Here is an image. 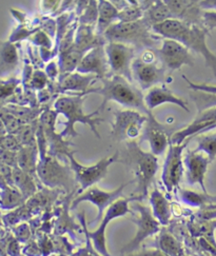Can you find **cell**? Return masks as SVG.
<instances>
[{
  "label": "cell",
  "instance_id": "obj_1",
  "mask_svg": "<svg viewBox=\"0 0 216 256\" xmlns=\"http://www.w3.org/2000/svg\"><path fill=\"white\" fill-rule=\"evenodd\" d=\"M152 30L162 38L172 39L184 46L190 52L202 55L206 66L210 68L216 76V55L211 52L207 46V36L209 35L207 28L186 24L176 19H169L155 26Z\"/></svg>",
  "mask_w": 216,
  "mask_h": 256
},
{
  "label": "cell",
  "instance_id": "obj_2",
  "mask_svg": "<svg viewBox=\"0 0 216 256\" xmlns=\"http://www.w3.org/2000/svg\"><path fill=\"white\" fill-rule=\"evenodd\" d=\"M102 88H92L88 93L100 94L102 96V102L98 110L104 111L106 104L109 102H114L126 109L138 111L144 115H148V111L144 104V95L142 90L136 88L132 82H128L126 78L118 75H110L102 80Z\"/></svg>",
  "mask_w": 216,
  "mask_h": 256
},
{
  "label": "cell",
  "instance_id": "obj_3",
  "mask_svg": "<svg viewBox=\"0 0 216 256\" xmlns=\"http://www.w3.org/2000/svg\"><path fill=\"white\" fill-rule=\"evenodd\" d=\"M86 97L88 96L75 94H66L56 97L53 110L58 115L62 114L66 118L64 128L60 132L64 138H73V137L78 136V133L75 130V124L77 122L88 126L98 140L102 138L97 126L100 124L104 120L100 117H97V115L100 113L98 109L90 114L84 112V106Z\"/></svg>",
  "mask_w": 216,
  "mask_h": 256
},
{
  "label": "cell",
  "instance_id": "obj_4",
  "mask_svg": "<svg viewBox=\"0 0 216 256\" xmlns=\"http://www.w3.org/2000/svg\"><path fill=\"white\" fill-rule=\"evenodd\" d=\"M126 146L124 162L132 169L137 182L134 196L144 200L149 194L150 186L158 170V158L153 153L142 150L136 140L126 142Z\"/></svg>",
  "mask_w": 216,
  "mask_h": 256
},
{
  "label": "cell",
  "instance_id": "obj_5",
  "mask_svg": "<svg viewBox=\"0 0 216 256\" xmlns=\"http://www.w3.org/2000/svg\"><path fill=\"white\" fill-rule=\"evenodd\" d=\"M106 42H120L138 48H154L162 38L153 32L144 20L135 22H115L104 34Z\"/></svg>",
  "mask_w": 216,
  "mask_h": 256
},
{
  "label": "cell",
  "instance_id": "obj_6",
  "mask_svg": "<svg viewBox=\"0 0 216 256\" xmlns=\"http://www.w3.org/2000/svg\"><path fill=\"white\" fill-rule=\"evenodd\" d=\"M37 177L48 189H64L70 194H73L76 190L77 182L71 166L62 164L60 158L53 155L48 154L42 158H39Z\"/></svg>",
  "mask_w": 216,
  "mask_h": 256
},
{
  "label": "cell",
  "instance_id": "obj_7",
  "mask_svg": "<svg viewBox=\"0 0 216 256\" xmlns=\"http://www.w3.org/2000/svg\"><path fill=\"white\" fill-rule=\"evenodd\" d=\"M142 202V200L137 196H131V198H122L118 200H116L113 204H111L109 208L104 212L100 224L98 226V228L95 231H89L86 227V216L84 212H82L80 214V218L82 224L84 231L89 236L91 242H93V246L95 250L102 254V256H111L109 254V251L106 249V229L113 220L122 218V216L126 215L128 213H131L130 209V202Z\"/></svg>",
  "mask_w": 216,
  "mask_h": 256
},
{
  "label": "cell",
  "instance_id": "obj_8",
  "mask_svg": "<svg viewBox=\"0 0 216 256\" xmlns=\"http://www.w3.org/2000/svg\"><path fill=\"white\" fill-rule=\"evenodd\" d=\"M113 115L111 136L115 142H126L142 137L148 116L130 109L114 111Z\"/></svg>",
  "mask_w": 216,
  "mask_h": 256
},
{
  "label": "cell",
  "instance_id": "obj_9",
  "mask_svg": "<svg viewBox=\"0 0 216 256\" xmlns=\"http://www.w3.org/2000/svg\"><path fill=\"white\" fill-rule=\"evenodd\" d=\"M70 162L71 169L75 175V180L77 184H80V190H86L95 186L98 182L104 180L109 171L110 166L116 162H120V153L115 152L113 155L106 156L96 164L91 166L82 164L77 162L74 154H71L68 157Z\"/></svg>",
  "mask_w": 216,
  "mask_h": 256
},
{
  "label": "cell",
  "instance_id": "obj_10",
  "mask_svg": "<svg viewBox=\"0 0 216 256\" xmlns=\"http://www.w3.org/2000/svg\"><path fill=\"white\" fill-rule=\"evenodd\" d=\"M133 204V211H135L137 215L131 212L133 215L132 222L137 226V232L134 238L122 248V253L124 255L134 253V251L140 247L142 242L144 240L160 232L162 226L158 220L154 218L152 210L149 206L142 204L140 202H134Z\"/></svg>",
  "mask_w": 216,
  "mask_h": 256
},
{
  "label": "cell",
  "instance_id": "obj_11",
  "mask_svg": "<svg viewBox=\"0 0 216 256\" xmlns=\"http://www.w3.org/2000/svg\"><path fill=\"white\" fill-rule=\"evenodd\" d=\"M58 114L50 108L42 112L39 117V124H40L44 136L48 142V154L53 155L57 158L62 160V157L68 158L71 154H75L76 151L72 149L74 146L70 140H66L62 136L60 133L56 132V120Z\"/></svg>",
  "mask_w": 216,
  "mask_h": 256
},
{
  "label": "cell",
  "instance_id": "obj_12",
  "mask_svg": "<svg viewBox=\"0 0 216 256\" xmlns=\"http://www.w3.org/2000/svg\"><path fill=\"white\" fill-rule=\"evenodd\" d=\"M104 51L109 64L111 75L122 76L128 82H133L132 64L136 58V48L120 42H106Z\"/></svg>",
  "mask_w": 216,
  "mask_h": 256
},
{
  "label": "cell",
  "instance_id": "obj_13",
  "mask_svg": "<svg viewBox=\"0 0 216 256\" xmlns=\"http://www.w3.org/2000/svg\"><path fill=\"white\" fill-rule=\"evenodd\" d=\"M132 182H133V180L122 184L118 186V188L113 190V191H104L100 188H97V186H91V188L84 191L82 194L76 196L70 206V209L73 210V209L77 208V206L80 204H82L84 202H91L92 204L97 206V210H98L97 216L94 220V224H96L100 220V218H102L104 212L111 204H113L116 200L122 198V192L126 189V186H129Z\"/></svg>",
  "mask_w": 216,
  "mask_h": 256
},
{
  "label": "cell",
  "instance_id": "obj_14",
  "mask_svg": "<svg viewBox=\"0 0 216 256\" xmlns=\"http://www.w3.org/2000/svg\"><path fill=\"white\" fill-rule=\"evenodd\" d=\"M190 140H186L182 144H170L168 148V153H166L162 168V180L166 191L170 193L178 188L182 178L184 172V152Z\"/></svg>",
  "mask_w": 216,
  "mask_h": 256
},
{
  "label": "cell",
  "instance_id": "obj_15",
  "mask_svg": "<svg viewBox=\"0 0 216 256\" xmlns=\"http://www.w3.org/2000/svg\"><path fill=\"white\" fill-rule=\"evenodd\" d=\"M157 52H158L162 64L169 73L180 70L184 66L193 68L195 64L194 58L188 48L172 39L162 38L160 48Z\"/></svg>",
  "mask_w": 216,
  "mask_h": 256
},
{
  "label": "cell",
  "instance_id": "obj_16",
  "mask_svg": "<svg viewBox=\"0 0 216 256\" xmlns=\"http://www.w3.org/2000/svg\"><path fill=\"white\" fill-rule=\"evenodd\" d=\"M132 76L142 91L150 90L151 88L164 84L168 80L166 71L162 62L148 64L136 56L132 64Z\"/></svg>",
  "mask_w": 216,
  "mask_h": 256
},
{
  "label": "cell",
  "instance_id": "obj_17",
  "mask_svg": "<svg viewBox=\"0 0 216 256\" xmlns=\"http://www.w3.org/2000/svg\"><path fill=\"white\" fill-rule=\"evenodd\" d=\"M98 80L97 76L78 73H68L60 75L56 82H50L48 88L53 91L55 96L66 95L71 92L75 95L88 96V93L93 88V84Z\"/></svg>",
  "mask_w": 216,
  "mask_h": 256
},
{
  "label": "cell",
  "instance_id": "obj_18",
  "mask_svg": "<svg viewBox=\"0 0 216 256\" xmlns=\"http://www.w3.org/2000/svg\"><path fill=\"white\" fill-rule=\"evenodd\" d=\"M216 129V108L198 112L194 120L171 136V144H182L192 137Z\"/></svg>",
  "mask_w": 216,
  "mask_h": 256
},
{
  "label": "cell",
  "instance_id": "obj_19",
  "mask_svg": "<svg viewBox=\"0 0 216 256\" xmlns=\"http://www.w3.org/2000/svg\"><path fill=\"white\" fill-rule=\"evenodd\" d=\"M146 116L148 120L144 126L142 140L149 142L151 153L155 156H160L171 144V136L168 134V128L157 120L151 111Z\"/></svg>",
  "mask_w": 216,
  "mask_h": 256
},
{
  "label": "cell",
  "instance_id": "obj_20",
  "mask_svg": "<svg viewBox=\"0 0 216 256\" xmlns=\"http://www.w3.org/2000/svg\"><path fill=\"white\" fill-rule=\"evenodd\" d=\"M211 164L209 157L204 152L188 150L184 155L186 178L189 184H200L204 194H207L204 186V177Z\"/></svg>",
  "mask_w": 216,
  "mask_h": 256
},
{
  "label": "cell",
  "instance_id": "obj_21",
  "mask_svg": "<svg viewBox=\"0 0 216 256\" xmlns=\"http://www.w3.org/2000/svg\"><path fill=\"white\" fill-rule=\"evenodd\" d=\"M173 19L191 26H204V10L196 0H166ZM206 28V26H204Z\"/></svg>",
  "mask_w": 216,
  "mask_h": 256
},
{
  "label": "cell",
  "instance_id": "obj_22",
  "mask_svg": "<svg viewBox=\"0 0 216 256\" xmlns=\"http://www.w3.org/2000/svg\"><path fill=\"white\" fill-rule=\"evenodd\" d=\"M76 71L82 74L95 75L100 80L109 77L110 68L109 64H108L104 46L94 48L89 52H86Z\"/></svg>",
  "mask_w": 216,
  "mask_h": 256
},
{
  "label": "cell",
  "instance_id": "obj_23",
  "mask_svg": "<svg viewBox=\"0 0 216 256\" xmlns=\"http://www.w3.org/2000/svg\"><path fill=\"white\" fill-rule=\"evenodd\" d=\"M144 104L148 111H153L157 106L164 104H172L180 106V109L186 112H190L188 106V102L184 98L176 95L171 91L168 86L164 84H160L151 88L150 90L144 95Z\"/></svg>",
  "mask_w": 216,
  "mask_h": 256
},
{
  "label": "cell",
  "instance_id": "obj_24",
  "mask_svg": "<svg viewBox=\"0 0 216 256\" xmlns=\"http://www.w3.org/2000/svg\"><path fill=\"white\" fill-rule=\"evenodd\" d=\"M106 44V38L96 33L95 26L78 24L77 31L75 34V46L80 52L86 54L94 48Z\"/></svg>",
  "mask_w": 216,
  "mask_h": 256
},
{
  "label": "cell",
  "instance_id": "obj_25",
  "mask_svg": "<svg viewBox=\"0 0 216 256\" xmlns=\"http://www.w3.org/2000/svg\"><path fill=\"white\" fill-rule=\"evenodd\" d=\"M118 14V8L112 4V2H108V0L98 2V20L96 24V33L104 36L106 30L117 22Z\"/></svg>",
  "mask_w": 216,
  "mask_h": 256
},
{
  "label": "cell",
  "instance_id": "obj_26",
  "mask_svg": "<svg viewBox=\"0 0 216 256\" xmlns=\"http://www.w3.org/2000/svg\"><path fill=\"white\" fill-rule=\"evenodd\" d=\"M19 64L18 46L8 42H0V78L13 72Z\"/></svg>",
  "mask_w": 216,
  "mask_h": 256
},
{
  "label": "cell",
  "instance_id": "obj_27",
  "mask_svg": "<svg viewBox=\"0 0 216 256\" xmlns=\"http://www.w3.org/2000/svg\"><path fill=\"white\" fill-rule=\"evenodd\" d=\"M150 202L154 218L162 226H166L171 220V206L166 196L157 188L150 195Z\"/></svg>",
  "mask_w": 216,
  "mask_h": 256
},
{
  "label": "cell",
  "instance_id": "obj_28",
  "mask_svg": "<svg viewBox=\"0 0 216 256\" xmlns=\"http://www.w3.org/2000/svg\"><path fill=\"white\" fill-rule=\"evenodd\" d=\"M39 162V151L37 146H22L17 152V166L19 169L37 177V166Z\"/></svg>",
  "mask_w": 216,
  "mask_h": 256
},
{
  "label": "cell",
  "instance_id": "obj_29",
  "mask_svg": "<svg viewBox=\"0 0 216 256\" xmlns=\"http://www.w3.org/2000/svg\"><path fill=\"white\" fill-rule=\"evenodd\" d=\"M169 19H173L172 14L168 6L162 0L153 2L151 6L146 10L142 17L144 22L152 28L155 26H158L166 20H169Z\"/></svg>",
  "mask_w": 216,
  "mask_h": 256
},
{
  "label": "cell",
  "instance_id": "obj_30",
  "mask_svg": "<svg viewBox=\"0 0 216 256\" xmlns=\"http://www.w3.org/2000/svg\"><path fill=\"white\" fill-rule=\"evenodd\" d=\"M35 180L36 177L19 169L18 166L13 169V186L22 194L26 200L31 198L37 193V184Z\"/></svg>",
  "mask_w": 216,
  "mask_h": 256
},
{
  "label": "cell",
  "instance_id": "obj_31",
  "mask_svg": "<svg viewBox=\"0 0 216 256\" xmlns=\"http://www.w3.org/2000/svg\"><path fill=\"white\" fill-rule=\"evenodd\" d=\"M75 13L78 24L95 26L98 20V2H76Z\"/></svg>",
  "mask_w": 216,
  "mask_h": 256
},
{
  "label": "cell",
  "instance_id": "obj_32",
  "mask_svg": "<svg viewBox=\"0 0 216 256\" xmlns=\"http://www.w3.org/2000/svg\"><path fill=\"white\" fill-rule=\"evenodd\" d=\"M84 55V54L78 50L76 46H73L70 50L58 54L57 62L58 66H60V75L75 72L78 66H80Z\"/></svg>",
  "mask_w": 216,
  "mask_h": 256
},
{
  "label": "cell",
  "instance_id": "obj_33",
  "mask_svg": "<svg viewBox=\"0 0 216 256\" xmlns=\"http://www.w3.org/2000/svg\"><path fill=\"white\" fill-rule=\"evenodd\" d=\"M6 111L17 117L24 124H31L35 120H38L39 117L46 108L42 106H16V104H6L4 106Z\"/></svg>",
  "mask_w": 216,
  "mask_h": 256
},
{
  "label": "cell",
  "instance_id": "obj_34",
  "mask_svg": "<svg viewBox=\"0 0 216 256\" xmlns=\"http://www.w3.org/2000/svg\"><path fill=\"white\" fill-rule=\"evenodd\" d=\"M157 249L168 256H184V250L182 244L170 232L162 230L157 238Z\"/></svg>",
  "mask_w": 216,
  "mask_h": 256
},
{
  "label": "cell",
  "instance_id": "obj_35",
  "mask_svg": "<svg viewBox=\"0 0 216 256\" xmlns=\"http://www.w3.org/2000/svg\"><path fill=\"white\" fill-rule=\"evenodd\" d=\"M194 137L198 142V148L195 150L204 152L213 162L216 158V129Z\"/></svg>",
  "mask_w": 216,
  "mask_h": 256
},
{
  "label": "cell",
  "instance_id": "obj_36",
  "mask_svg": "<svg viewBox=\"0 0 216 256\" xmlns=\"http://www.w3.org/2000/svg\"><path fill=\"white\" fill-rule=\"evenodd\" d=\"M26 200L18 189L12 186H6L2 193V206L4 209L19 208L24 204Z\"/></svg>",
  "mask_w": 216,
  "mask_h": 256
},
{
  "label": "cell",
  "instance_id": "obj_37",
  "mask_svg": "<svg viewBox=\"0 0 216 256\" xmlns=\"http://www.w3.org/2000/svg\"><path fill=\"white\" fill-rule=\"evenodd\" d=\"M39 126V120H35L31 124H24L20 130H19L15 136L17 137V140L20 142L22 146H37L36 144V133L37 129Z\"/></svg>",
  "mask_w": 216,
  "mask_h": 256
},
{
  "label": "cell",
  "instance_id": "obj_38",
  "mask_svg": "<svg viewBox=\"0 0 216 256\" xmlns=\"http://www.w3.org/2000/svg\"><path fill=\"white\" fill-rule=\"evenodd\" d=\"M190 96L198 112L211 109V108H216V94L192 91L190 93Z\"/></svg>",
  "mask_w": 216,
  "mask_h": 256
},
{
  "label": "cell",
  "instance_id": "obj_39",
  "mask_svg": "<svg viewBox=\"0 0 216 256\" xmlns=\"http://www.w3.org/2000/svg\"><path fill=\"white\" fill-rule=\"evenodd\" d=\"M0 120L4 122L6 129L8 131V134H12V135H15L24 126V124L19 120L17 117H15L13 114L6 111L4 108H2V109H0Z\"/></svg>",
  "mask_w": 216,
  "mask_h": 256
},
{
  "label": "cell",
  "instance_id": "obj_40",
  "mask_svg": "<svg viewBox=\"0 0 216 256\" xmlns=\"http://www.w3.org/2000/svg\"><path fill=\"white\" fill-rule=\"evenodd\" d=\"M31 44L38 48H48V50H53L55 44L54 39L48 36L42 30H38L30 38H28Z\"/></svg>",
  "mask_w": 216,
  "mask_h": 256
},
{
  "label": "cell",
  "instance_id": "obj_41",
  "mask_svg": "<svg viewBox=\"0 0 216 256\" xmlns=\"http://www.w3.org/2000/svg\"><path fill=\"white\" fill-rule=\"evenodd\" d=\"M48 84H50V80H48L46 72L44 70H34L31 80L26 88H30V90L38 92L48 88Z\"/></svg>",
  "mask_w": 216,
  "mask_h": 256
},
{
  "label": "cell",
  "instance_id": "obj_42",
  "mask_svg": "<svg viewBox=\"0 0 216 256\" xmlns=\"http://www.w3.org/2000/svg\"><path fill=\"white\" fill-rule=\"evenodd\" d=\"M0 148L8 151L18 152L22 149V146L20 144V142H19V140H17V137L15 135L8 134L2 140H0Z\"/></svg>",
  "mask_w": 216,
  "mask_h": 256
},
{
  "label": "cell",
  "instance_id": "obj_43",
  "mask_svg": "<svg viewBox=\"0 0 216 256\" xmlns=\"http://www.w3.org/2000/svg\"><path fill=\"white\" fill-rule=\"evenodd\" d=\"M62 2L60 0H44L40 2L42 11L44 16H56L58 10H60Z\"/></svg>",
  "mask_w": 216,
  "mask_h": 256
},
{
  "label": "cell",
  "instance_id": "obj_44",
  "mask_svg": "<svg viewBox=\"0 0 216 256\" xmlns=\"http://www.w3.org/2000/svg\"><path fill=\"white\" fill-rule=\"evenodd\" d=\"M28 57H30V62L32 64L35 70H42V68L46 64L42 62V59L40 57L39 48H37L34 46H28Z\"/></svg>",
  "mask_w": 216,
  "mask_h": 256
},
{
  "label": "cell",
  "instance_id": "obj_45",
  "mask_svg": "<svg viewBox=\"0 0 216 256\" xmlns=\"http://www.w3.org/2000/svg\"><path fill=\"white\" fill-rule=\"evenodd\" d=\"M182 78L186 80V82L188 84L189 88L192 91H200V92H206V93H211V94H216V86L212 84H196L190 80L188 77L182 75Z\"/></svg>",
  "mask_w": 216,
  "mask_h": 256
},
{
  "label": "cell",
  "instance_id": "obj_46",
  "mask_svg": "<svg viewBox=\"0 0 216 256\" xmlns=\"http://www.w3.org/2000/svg\"><path fill=\"white\" fill-rule=\"evenodd\" d=\"M84 234H86V246L84 248L78 249L71 256H102V254H100L95 250L94 246H92V242H91L89 236H88V234L86 232H84Z\"/></svg>",
  "mask_w": 216,
  "mask_h": 256
},
{
  "label": "cell",
  "instance_id": "obj_47",
  "mask_svg": "<svg viewBox=\"0 0 216 256\" xmlns=\"http://www.w3.org/2000/svg\"><path fill=\"white\" fill-rule=\"evenodd\" d=\"M44 72L48 77V80H50V82H56L58 80V78L60 76V66H58V62L55 59L46 64Z\"/></svg>",
  "mask_w": 216,
  "mask_h": 256
},
{
  "label": "cell",
  "instance_id": "obj_48",
  "mask_svg": "<svg viewBox=\"0 0 216 256\" xmlns=\"http://www.w3.org/2000/svg\"><path fill=\"white\" fill-rule=\"evenodd\" d=\"M54 93L51 90L50 88H46L42 91H38L37 92V100H38V104L39 106H42V108H48V104L51 102V100L53 98Z\"/></svg>",
  "mask_w": 216,
  "mask_h": 256
},
{
  "label": "cell",
  "instance_id": "obj_49",
  "mask_svg": "<svg viewBox=\"0 0 216 256\" xmlns=\"http://www.w3.org/2000/svg\"><path fill=\"white\" fill-rule=\"evenodd\" d=\"M14 232H15V236L17 238V240L20 242H26L31 236L30 227H28V224L26 222L18 224L17 227L14 228Z\"/></svg>",
  "mask_w": 216,
  "mask_h": 256
},
{
  "label": "cell",
  "instance_id": "obj_50",
  "mask_svg": "<svg viewBox=\"0 0 216 256\" xmlns=\"http://www.w3.org/2000/svg\"><path fill=\"white\" fill-rule=\"evenodd\" d=\"M204 24L209 31L216 28V11H204Z\"/></svg>",
  "mask_w": 216,
  "mask_h": 256
},
{
  "label": "cell",
  "instance_id": "obj_51",
  "mask_svg": "<svg viewBox=\"0 0 216 256\" xmlns=\"http://www.w3.org/2000/svg\"><path fill=\"white\" fill-rule=\"evenodd\" d=\"M126 256H168L164 254L160 249H149V250H142L138 253H131L128 254Z\"/></svg>",
  "mask_w": 216,
  "mask_h": 256
},
{
  "label": "cell",
  "instance_id": "obj_52",
  "mask_svg": "<svg viewBox=\"0 0 216 256\" xmlns=\"http://www.w3.org/2000/svg\"><path fill=\"white\" fill-rule=\"evenodd\" d=\"M200 4L204 11H216V0H202Z\"/></svg>",
  "mask_w": 216,
  "mask_h": 256
}]
</instances>
